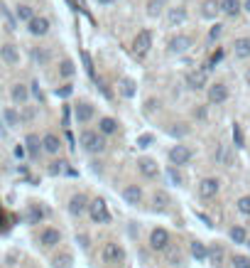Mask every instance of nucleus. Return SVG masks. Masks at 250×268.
Listing matches in <instances>:
<instances>
[{
    "label": "nucleus",
    "instance_id": "nucleus-56",
    "mask_svg": "<svg viewBox=\"0 0 250 268\" xmlns=\"http://www.w3.org/2000/svg\"><path fill=\"white\" fill-rule=\"evenodd\" d=\"M245 10H248V13H250V0H245Z\"/></svg>",
    "mask_w": 250,
    "mask_h": 268
},
{
    "label": "nucleus",
    "instance_id": "nucleus-8",
    "mask_svg": "<svg viewBox=\"0 0 250 268\" xmlns=\"http://www.w3.org/2000/svg\"><path fill=\"white\" fill-rule=\"evenodd\" d=\"M150 246H152L154 251H167V246H170V231L154 229L152 234H150Z\"/></svg>",
    "mask_w": 250,
    "mask_h": 268
},
{
    "label": "nucleus",
    "instance_id": "nucleus-42",
    "mask_svg": "<svg viewBox=\"0 0 250 268\" xmlns=\"http://www.w3.org/2000/svg\"><path fill=\"white\" fill-rule=\"evenodd\" d=\"M66 165H69V163H66V160H59V163H52V168H49V173H52V175H59V173H64V170H69V168H66Z\"/></svg>",
    "mask_w": 250,
    "mask_h": 268
},
{
    "label": "nucleus",
    "instance_id": "nucleus-2",
    "mask_svg": "<svg viewBox=\"0 0 250 268\" xmlns=\"http://www.w3.org/2000/svg\"><path fill=\"white\" fill-rule=\"evenodd\" d=\"M101 258H103V263H111V266H116V263H123L125 261V251L123 246H118L116 241H108L103 251H101Z\"/></svg>",
    "mask_w": 250,
    "mask_h": 268
},
{
    "label": "nucleus",
    "instance_id": "nucleus-44",
    "mask_svg": "<svg viewBox=\"0 0 250 268\" xmlns=\"http://www.w3.org/2000/svg\"><path fill=\"white\" fill-rule=\"evenodd\" d=\"M221 57H223V49H216V52L211 55V59H209V64H206V72H209L211 67H216V64L221 62Z\"/></svg>",
    "mask_w": 250,
    "mask_h": 268
},
{
    "label": "nucleus",
    "instance_id": "nucleus-9",
    "mask_svg": "<svg viewBox=\"0 0 250 268\" xmlns=\"http://www.w3.org/2000/svg\"><path fill=\"white\" fill-rule=\"evenodd\" d=\"M137 170L142 173V177H147V180H154V177L159 175L157 160H152V157H140V160H137Z\"/></svg>",
    "mask_w": 250,
    "mask_h": 268
},
{
    "label": "nucleus",
    "instance_id": "nucleus-33",
    "mask_svg": "<svg viewBox=\"0 0 250 268\" xmlns=\"http://www.w3.org/2000/svg\"><path fill=\"white\" fill-rule=\"evenodd\" d=\"M209 258H211L213 266H221V263H223V249H221L218 244L211 246V249H209Z\"/></svg>",
    "mask_w": 250,
    "mask_h": 268
},
{
    "label": "nucleus",
    "instance_id": "nucleus-57",
    "mask_svg": "<svg viewBox=\"0 0 250 268\" xmlns=\"http://www.w3.org/2000/svg\"><path fill=\"white\" fill-rule=\"evenodd\" d=\"M248 246H250V241H248Z\"/></svg>",
    "mask_w": 250,
    "mask_h": 268
},
{
    "label": "nucleus",
    "instance_id": "nucleus-5",
    "mask_svg": "<svg viewBox=\"0 0 250 268\" xmlns=\"http://www.w3.org/2000/svg\"><path fill=\"white\" fill-rule=\"evenodd\" d=\"M192 157H194V150L189 145H174L172 150H170V163L177 165V168H179V165H187Z\"/></svg>",
    "mask_w": 250,
    "mask_h": 268
},
{
    "label": "nucleus",
    "instance_id": "nucleus-27",
    "mask_svg": "<svg viewBox=\"0 0 250 268\" xmlns=\"http://www.w3.org/2000/svg\"><path fill=\"white\" fill-rule=\"evenodd\" d=\"M44 219V209L39 204H30V211H27V222L30 224H39Z\"/></svg>",
    "mask_w": 250,
    "mask_h": 268
},
{
    "label": "nucleus",
    "instance_id": "nucleus-7",
    "mask_svg": "<svg viewBox=\"0 0 250 268\" xmlns=\"http://www.w3.org/2000/svg\"><path fill=\"white\" fill-rule=\"evenodd\" d=\"M218 190H221V182H218L216 177H204V180L199 182V194H201L204 199H211V197H216V194H218Z\"/></svg>",
    "mask_w": 250,
    "mask_h": 268
},
{
    "label": "nucleus",
    "instance_id": "nucleus-24",
    "mask_svg": "<svg viewBox=\"0 0 250 268\" xmlns=\"http://www.w3.org/2000/svg\"><path fill=\"white\" fill-rule=\"evenodd\" d=\"M184 20H187V10H184V8H172V10L167 13V22H170V27H179Z\"/></svg>",
    "mask_w": 250,
    "mask_h": 268
},
{
    "label": "nucleus",
    "instance_id": "nucleus-23",
    "mask_svg": "<svg viewBox=\"0 0 250 268\" xmlns=\"http://www.w3.org/2000/svg\"><path fill=\"white\" fill-rule=\"evenodd\" d=\"M98 133H103V135H113V133H118V121L116 118H101L98 121Z\"/></svg>",
    "mask_w": 250,
    "mask_h": 268
},
{
    "label": "nucleus",
    "instance_id": "nucleus-26",
    "mask_svg": "<svg viewBox=\"0 0 250 268\" xmlns=\"http://www.w3.org/2000/svg\"><path fill=\"white\" fill-rule=\"evenodd\" d=\"M221 13H226L228 18H235L240 13V0H221Z\"/></svg>",
    "mask_w": 250,
    "mask_h": 268
},
{
    "label": "nucleus",
    "instance_id": "nucleus-39",
    "mask_svg": "<svg viewBox=\"0 0 250 268\" xmlns=\"http://www.w3.org/2000/svg\"><path fill=\"white\" fill-rule=\"evenodd\" d=\"M81 59H84V67H86L89 77L96 79V72H94V62H91V57H89V52H81Z\"/></svg>",
    "mask_w": 250,
    "mask_h": 268
},
{
    "label": "nucleus",
    "instance_id": "nucleus-34",
    "mask_svg": "<svg viewBox=\"0 0 250 268\" xmlns=\"http://www.w3.org/2000/svg\"><path fill=\"white\" fill-rule=\"evenodd\" d=\"M3 118H5V123H8L10 128L20 126V116L15 114V109H5V111H3Z\"/></svg>",
    "mask_w": 250,
    "mask_h": 268
},
{
    "label": "nucleus",
    "instance_id": "nucleus-12",
    "mask_svg": "<svg viewBox=\"0 0 250 268\" xmlns=\"http://www.w3.org/2000/svg\"><path fill=\"white\" fill-rule=\"evenodd\" d=\"M42 150L49 155H59V150H61V140H59L57 133H44V138H42Z\"/></svg>",
    "mask_w": 250,
    "mask_h": 268
},
{
    "label": "nucleus",
    "instance_id": "nucleus-22",
    "mask_svg": "<svg viewBox=\"0 0 250 268\" xmlns=\"http://www.w3.org/2000/svg\"><path fill=\"white\" fill-rule=\"evenodd\" d=\"M10 96H13V101H15L18 106H25V103H27V98H30V89H27L25 84H15V86H13V91H10Z\"/></svg>",
    "mask_w": 250,
    "mask_h": 268
},
{
    "label": "nucleus",
    "instance_id": "nucleus-38",
    "mask_svg": "<svg viewBox=\"0 0 250 268\" xmlns=\"http://www.w3.org/2000/svg\"><path fill=\"white\" fill-rule=\"evenodd\" d=\"M159 13H162V0H150V3H147V15L154 18V15H159Z\"/></svg>",
    "mask_w": 250,
    "mask_h": 268
},
{
    "label": "nucleus",
    "instance_id": "nucleus-29",
    "mask_svg": "<svg viewBox=\"0 0 250 268\" xmlns=\"http://www.w3.org/2000/svg\"><path fill=\"white\" fill-rule=\"evenodd\" d=\"M0 18H3V22H5V30H8V32H13V30H15V20H18V18H13V15H10V10H8L5 5H0Z\"/></svg>",
    "mask_w": 250,
    "mask_h": 268
},
{
    "label": "nucleus",
    "instance_id": "nucleus-1",
    "mask_svg": "<svg viewBox=\"0 0 250 268\" xmlns=\"http://www.w3.org/2000/svg\"><path fill=\"white\" fill-rule=\"evenodd\" d=\"M78 140H81V145H84L86 153H103L106 150V138H103V133H98V131H84Z\"/></svg>",
    "mask_w": 250,
    "mask_h": 268
},
{
    "label": "nucleus",
    "instance_id": "nucleus-45",
    "mask_svg": "<svg viewBox=\"0 0 250 268\" xmlns=\"http://www.w3.org/2000/svg\"><path fill=\"white\" fill-rule=\"evenodd\" d=\"M167 202H170V197L164 192H154V204L157 207H167Z\"/></svg>",
    "mask_w": 250,
    "mask_h": 268
},
{
    "label": "nucleus",
    "instance_id": "nucleus-47",
    "mask_svg": "<svg viewBox=\"0 0 250 268\" xmlns=\"http://www.w3.org/2000/svg\"><path fill=\"white\" fill-rule=\"evenodd\" d=\"M233 140H235V145H238V148L243 145V133H240V126H238V123L233 126Z\"/></svg>",
    "mask_w": 250,
    "mask_h": 268
},
{
    "label": "nucleus",
    "instance_id": "nucleus-25",
    "mask_svg": "<svg viewBox=\"0 0 250 268\" xmlns=\"http://www.w3.org/2000/svg\"><path fill=\"white\" fill-rule=\"evenodd\" d=\"M189 251H192V256L196 261H206V258H209V249H206V244H201V241H192V244H189Z\"/></svg>",
    "mask_w": 250,
    "mask_h": 268
},
{
    "label": "nucleus",
    "instance_id": "nucleus-4",
    "mask_svg": "<svg viewBox=\"0 0 250 268\" xmlns=\"http://www.w3.org/2000/svg\"><path fill=\"white\" fill-rule=\"evenodd\" d=\"M150 47H152V32L150 30H140L137 35H135L133 39V49H135V55H147L150 52Z\"/></svg>",
    "mask_w": 250,
    "mask_h": 268
},
{
    "label": "nucleus",
    "instance_id": "nucleus-15",
    "mask_svg": "<svg viewBox=\"0 0 250 268\" xmlns=\"http://www.w3.org/2000/svg\"><path fill=\"white\" fill-rule=\"evenodd\" d=\"M94 114H96V111H94V106H91L89 101H81L76 109H74V116H76L78 123H89V121L94 118Z\"/></svg>",
    "mask_w": 250,
    "mask_h": 268
},
{
    "label": "nucleus",
    "instance_id": "nucleus-50",
    "mask_svg": "<svg viewBox=\"0 0 250 268\" xmlns=\"http://www.w3.org/2000/svg\"><path fill=\"white\" fill-rule=\"evenodd\" d=\"M218 160H221V163H228V160H231V155H228L226 148H221V150H218Z\"/></svg>",
    "mask_w": 250,
    "mask_h": 268
},
{
    "label": "nucleus",
    "instance_id": "nucleus-20",
    "mask_svg": "<svg viewBox=\"0 0 250 268\" xmlns=\"http://www.w3.org/2000/svg\"><path fill=\"white\" fill-rule=\"evenodd\" d=\"M25 145H27V155L35 160L39 155V150H42V140H39V135L37 133H30L27 138H25Z\"/></svg>",
    "mask_w": 250,
    "mask_h": 268
},
{
    "label": "nucleus",
    "instance_id": "nucleus-30",
    "mask_svg": "<svg viewBox=\"0 0 250 268\" xmlns=\"http://www.w3.org/2000/svg\"><path fill=\"white\" fill-rule=\"evenodd\" d=\"M15 18H18L20 22H30V20L35 18V13H32V8H30V5H18Z\"/></svg>",
    "mask_w": 250,
    "mask_h": 268
},
{
    "label": "nucleus",
    "instance_id": "nucleus-55",
    "mask_svg": "<svg viewBox=\"0 0 250 268\" xmlns=\"http://www.w3.org/2000/svg\"><path fill=\"white\" fill-rule=\"evenodd\" d=\"M245 81H248V84H250V69H248V72H245Z\"/></svg>",
    "mask_w": 250,
    "mask_h": 268
},
{
    "label": "nucleus",
    "instance_id": "nucleus-48",
    "mask_svg": "<svg viewBox=\"0 0 250 268\" xmlns=\"http://www.w3.org/2000/svg\"><path fill=\"white\" fill-rule=\"evenodd\" d=\"M221 32H223V25H213L211 32H209V39H218L221 37Z\"/></svg>",
    "mask_w": 250,
    "mask_h": 268
},
{
    "label": "nucleus",
    "instance_id": "nucleus-11",
    "mask_svg": "<svg viewBox=\"0 0 250 268\" xmlns=\"http://www.w3.org/2000/svg\"><path fill=\"white\" fill-rule=\"evenodd\" d=\"M69 211L74 214V217H81V214H86L89 211V197L86 194H74L71 199H69Z\"/></svg>",
    "mask_w": 250,
    "mask_h": 268
},
{
    "label": "nucleus",
    "instance_id": "nucleus-18",
    "mask_svg": "<svg viewBox=\"0 0 250 268\" xmlns=\"http://www.w3.org/2000/svg\"><path fill=\"white\" fill-rule=\"evenodd\" d=\"M206 77H209L206 69H196V72H192V74L187 77V81H189L192 89H204V86H206Z\"/></svg>",
    "mask_w": 250,
    "mask_h": 268
},
{
    "label": "nucleus",
    "instance_id": "nucleus-40",
    "mask_svg": "<svg viewBox=\"0 0 250 268\" xmlns=\"http://www.w3.org/2000/svg\"><path fill=\"white\" fill-rule=\"evenodd\" d=\"M231 263H233V268H250V258L248 256H233Z\"/></svg>",
    "mask_w": 250,
    "mask_h": 268
},
{
    "label": "nucleus",
    "instance_id": "nucleus-13",
    "mask_svg": "<svg viewBox=\"0 0 250 268\" xmlns=\"http://www.w3.org/2000/svg\"><path fill=\"white\" fill-rule=\"evenodd\" d=\"M228 98V86L226 84H211L209 86V101L211 103H223Z\"/></svg>",
    "mask_w": 250,
    "mask_h": 268
},
{
    "label": "nucleus",
    "instance_id": "nucleus-54",
    "mask_svg": "<svg viewBox=\"0 0 250 268\" xmlns=\"http://www.w3.org/2000/svg\"><path fill=\"white\" fill-rule=\"evenodd\" d=\"M116 0H98V5H113Z\"/></svg>",
    "mask_w": 250,
    "mask_h": 268
},
{
    "label": "nucleus",
    "instance_id": "nucleus-31",
    "mask_svg": "<svg viewBox=\"0 0 250 268\" xmlns=\"http://www.w3.org/2000/svg\"><path fill=\"white\" fill-rule=\"evenodd\" d=\"M120 94L125 98H133L135 96V81L133 79H120Z\"/></svg>",
    "mask_w": 250,
    "mask_h": 268
},
{
    "label": "nucleus",
    "instance_id": "nucleus-10",
    "mask_svg": "<svg viewBox=\"0 0 250 268\" xmlns=\"http://www.w3.org/2000/svg\"><path fill=\"white\" fill-rule=\"evenodd\" d=\"M192 44H194V39L189 35H177V37L170 39V52L172 55H184Z\"/></svg>",
    "mask_w": 250,
    "mask_h": 268
},
{
    "label": "nucleus",
    "instance_id": "nucleus-17",
    "mask_svg": "<svg viewBox=\"0 0 250 268\" xmlns=\"http://www.w3.org/2000/svg\"><path fill=\"white\" fill-rule=\"evenodd\" d=\"M233 52L238 59H248L250 57V37H238L233 42Z\"/></svg>",
    "mask_w": 250,
    "mask_h": 268
},
{
    "label": "nucleus",
    "instance_id": "nucleus-35",
    "mask_svg": "<svg viewBox=\"0 0 250 268\" xmlns=\"http://www.w3.org/2000/svg\"><path fill=\"white\" fill-rule=\"evenodd\" d=\"M167 263H170V266H179V263H182V251L167 246Z\"/></svg>",
    "mask_w": 250,
    "mask_h": 268
},
{
    "label": "nucleus",
    "instance_id": "nucleus-52",
    "mask_svg": "<svg viewBox=\"0 0 250 268\" xmlns=\"http://www.w3.org/2000/svg\"><path fill=\"white\" fill-rule=\"evenodd\" d=\"M57 94L59 96H69V94H71V86H64V89H59Z\"/></svg>",
    "mask_w": 250,
    "mask_h": 268
},
{
    "label": "nucleus",
    "instance_id": "nucleus-21",
    "mask_svg": "<svg viewBox=\"0 0 250 268\" xmlns=\"http://www.w3.org/2000/svg\"><path fill=\"white\" fill-rule=\"evenodd\" d=\"M123 199H125L128 204H140V202H142V190H140L137 185H128V187L123 190Z\"/></svg>",
    "mask_w": 250,
    "mask_h": 268
},
{
    "label": "nucleus",
    "instance_id": "nucleus-6",
    "mask_svg": "<svg viewBox=\"0 0 250 268\" xmlns=\"http://www.w3.org/2000/svg\"><path fill=\"white\" fill-rule=\"evenodd\" d=\"M39 244L44 246V249H54L61 244V231L54 229V227H47V229H42L39 234Z\"/></svg>",
    "mask_w": 250,
    "mask_h": 268
},
{
    "label": "nucleus",
    "instance_id": "nucleus-51",
    "mask_svg": "<svg viewBox=\"0 0 250 268\" xmlns=\"http://www.w3.org/2000/svg\"><path fill=\"white\" fill-rule=\"evenodd\" d=\"M25 153H27V148H22V145L15 148V155H18V157H25Z\"/></svg>",
    "mask_w": 250,
    "mask_h": 268
},
{
    "label": "nucleus",
    "instance_id": "nucleus-19",
    "mask_svg": "<svg viewBox=\"0 0 250 268\" xmlns=\"http://www.w3.org/2000/svg\"><path fill=\"white\" fill-rule=\"evenodd\" d=\"M218 13H221V0H204V3H201V15H204V18L213 20Z\"/></svg>",
    "mask_w": 250,
    "mask_h": 268
},
{
    "label": "nucleus",
    "instance_id": "nucleus-43",
    "mask_svg": "<svg viewBox=\"0 0 250 268\" xmlns=\"http://www.w3.org/2000/svg\"><path fill=\"white\" fill-rule=\"evenodd\" d=\"M152 135L150 133H145V135H140V138H137V148H150V145H152Z\"/></svg>",
    "mask_w": 250,
    "mask_h": 268
},
{
    "label": "nucleus",
    "instance_id": "nucleus-41",
    "mask_svg": "<svg viewBox=\"0 0 250 268\" xmlns=\"http://www.w3.org/2000/svg\"><path fill=\"white\" fill-rule=\"evenodd\" d=\"M35 59H37L39 67H44V64H49V52L47 49H35Z\"/></svg>",
    "mask_w": 250,
    "mask_h": 268
},
{
    "label": "nucleus",
    "instance_id": "nucleus-3",
    "mask_svg": "<svg viewBox=\"0 0 250 268\" xmlns=\"http://www.w3.org/2000/svg\"><path fill=\"white\" fill-rule=\"evenodd\" d=\"M89 214H91V219H94L96 224H108V222H111V211H108V204H106L103 199L89 202Z\"/></svg>",
    "mask_w": 250,
    "mask_h": 268
},
{
    "label": "nucleus",
    "instance_id": "nucleus-37",
    "mask_svg": "<svg viewBox=\"0 0 250 268\" xmlns=\"http://www.w3.org/2000/svg\"><path fill=\"white\" fill-rule=\"evenodd\" d=\"M167 177L172 180L174 185H182V182H184V177L179 175V170H177V165H170V168H167Z\"/></svg>",
    "mask_w": 250,
    "mask_h": 268
},
{
    "label": "nucleus",
    "instance_id": "nucleus-36",
    "mask_svg": "<svg viewBox=\"0 0 250 268\" xmlns=\"http://www.w3.org/2000/svg\"><path fill=\"white\" fill-rule=\"evenodd\" d=\"M231 239L235 241V244H245L248 234H245V229H243V227H233V229H231Z\"/></svg>",
    "mask_w": 250,
    "mask_h": 268
},
{
    "label": "nucleus",
    "instance_id": "nucleus-32",
    "mask_svg": "<svg viewBox=\"0 0 250 268\" xmlns=\"http://www.w3.org/2000/svg\"><path fill=\"white\" fill-rule=\"evenodd\" d=\"M74 72H76V69H74V62H71V59H64V62L59 64V74H61L64 79H71L74 77Z\"/></svg>",
    "mask_w": 250,
    "mask_h": 268
},
{
    "label": "nucleus",
    "instance_id": "nucleus-28",
    "mask_svg": "<svg viewBox=\"0 0 250 268\" xmlns=\"http://www.w3.org/2000/svg\"><path fill=\"white\" fill-rule=\"evenodd\" d=\"M71 263H74V256H71L69 251L54 256V268H71Z\"/></svg>",
    "mask_w": 250,
    "mask_h": 268
},
{
    "label": "nucleus",
    "instance_id": "nucleus-53",
    "mask_svg": "<svg viewBox=\"0 0 250 268\" xmlns=\"http://www.w3.org/2000/svg\"><path fill=\"white\" fill-rule=\"evenodd\" d=\"M76 241H78V244H81V246H84V249H89V244H86L89 239H86V236H76Z\"/></svg>",
    "mask_w": 250,
    "mask_h": 268
},
{
    "label": "nucleus",
    "instance_id": "nucleus-49",
    "mask_svg": "<svg viewBox=\"0 0 250 268\" xmlns=\"http://www.w3.org/2000/svg\"><path fill=\"white\" fill-rule=\"evenodd\" d=\"M32 94H35V98H37V101H44V96H42V89H39L37 81H32Z\"/></svg>",
    "mask_w": 250,
    "mask_h": 268
},
{
    "label": "nucleus",
    "instance_id": "nucleus-46",
    "mask_svg": "<svg viewBox=\"0 0 250 268\" xmlns=\"http://www.w3.org/2000/svg\"><path fill=\"white\" fill-rule=\"evenodd\" d=\"M238 209L250 217V197H240V199H238Z\"/></svg>",
    "mask_w": 250,
    "mask_h": 268
},
{
    "label": "nucleus",
    "instance_id": "nucleus-16",
    "mask_svg": "<svg viewBox=\"0 0 250 268\" xmlns=\"http://www.w3.org/2000/svg\"><path fill=\"white\" fill-rule=\"evenodd\" d=\"M0 59H3L5 64H10V67H13V64H18V62H20L18 47H15V44H3V47H0Z\"/></svg>",
    "mask_w": 250,
    "mask_h": 268
},
{
    "label": "nucleus",
    "instance_id": "nucleus-14",
    "mask_svg": "<svg viewBox=\"0 0 250 268\" xmlns=\"http://www.w3.org/2000/svg\"><path fill=\"white\" fill-rule=\"evenodd\" d=\"M27 25H30V32H32L35 37H44V35L49 32V20L47 18H32Z\"/></svg>",
    "mask_w": 250,
    "mask_h": 268
}]
</instances>
